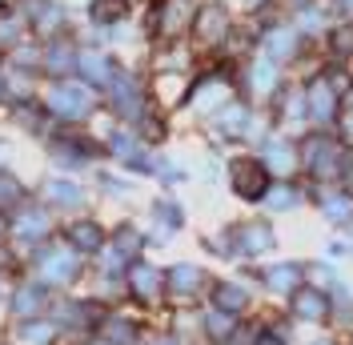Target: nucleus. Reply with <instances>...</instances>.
Segmentation results:
<instances>
[{
	"label": "nucleus",
	"instance_id": "4468645a",
	"mask_svg": "<svg viewBox=\"0 0 353 345\" xmlns=\"http://www.w3.org/2000/svg\"><path fill=\"white\" fill-rule=\"evenodd\" d=\"M48 65H52V68H68V65H72V57H68L65 48H52V52H48Z\"/></svg>",
	"mask_w": 353,
	"mask_h": 345
},
{
	"label": "nucleus",
	"instance_id": "0eeeda50",
	"mask_svg": "<svg viewBox=\"0 0 353 345\" xmlns=\"http://www.w3.org/2000/svg\"><path fill=\"white\" fill-rule=\"evenodd\" d=\"M48 201L52 205H65V209H77V205H85V193L77 189V185H68V181H48Z\"/></svg>",
	"mask_w": 353,
	"mask_h": 345
},
{
	"label": "nucleus",
	"instance_id": "1a4fd4ad",
	"mask_svg": "<svg viewBox=\"0 0 353 345\" xmlns=\"http://www.w3.org/2000/svg\"><path fill=\"white\" fill-rule=\"evenodd\" d=\"M72 245H77V249H101V229H97L92 221L77 225V229H72Z\"/></svg>",
	"mask_w": 353,
	"mask_h": 345
},
{
	"label": "nucleus",
	"instance_id": "f257e3e1",
	"mask_svg": "<svg viewBox=\"0 0 353 345\" xmlns=\"http://www.w3.org/2000/svg\"><path fill=\"white\" fill-rule=\"evenodd\" d=\"M48 105L57 117H85V112H92V92L81 81H65L48 92Z\"/></svg>",
	"mask_w": 353,
	"mask_h": 345
},
{
	"label": "nucleus",
	"instance_id": "dca6fc26",
	"mask_svg": "<svg viewBox=\"0 0 353 345\" xmlns=\"http://www.w3.org/2000/svg\"><path fill=\"white\" fill-rule=\"evenodd\" d=\"M0 233H4V221H0Z\"/></svg>",
	"mask_w": 353,
	"mask_h": 345
},
{
	"label": "nucleus",
	"instance_id": "7ed1b4c3",
	"mask_svg": "<svg viewBox=\"0 0 353 345\" xmlns=\"http://www.w3.org/2000/svg\"><path fill=\"white\" fill-rule=\"evenodd\" d=\"M48 229H52V213H48V209H24L21 221H17V233H21V237H28V241L44 237Z\"/></svg>",
	"mask_w": 353,
	"mask_h": 345
},
{
	"label": "nucleus",
	"instance_id": "39448f33",
	"mask_svg": "<svg viewBox=\"0 0 353 345\" xmlns=\"http://www.w3.org/2000/svg\"><path fill=\"white\" fill-rule=\"evenodd\" d=\"M12 309L21 313V317H37L44 309V289L41 285H21L17 289V302H12Z\"/></svg>",
	"mask_w": 353,
	"mask_h": 345
},
{
	"label": "nucleus",
	"instance_id": "9d476101",
	"mask_svg": "<svg viewBox=\"0 0 353 345\" xmlns=\"http://www.w3.org/2000/svg\"><path fill=\"white\" fill-rule=\"evenodd\" d=\"M81 68H85L92 81H109V61H105L101 52H85V57H81Z\"/></svg>",
	"mask_w": 353,
	"mask_h": 345
},
{
	"label": "nucleus",
	"instance_id": "6e6552de",
	"mask_svg": "<svg viewBox=\"0 0 353 345\" xmlns=\"http://www.w3.org/2000/svg\"><path fill=\"white\" fill-rule=\"evenodd\" d=\"M24 32V12H4L0 17V44H17Z\"/></svg>",
	"mask_w": 353,
	"mask_h": 345
},
{
	"label": "nucleus",
	"instance_id": "423d86ee",
	"mask_svg": "<svg viewBox=\"0 0 353 345\" xmlns=\"http://www.w3.org/2000/svg\"><path fill=\"white\" fill-rule=\"evenodd\" d=\"M233 185H237V193H245V197L261 193V169H257L253 161H241V165H233Z\"/></svg>",
	"mask_w": 353,
	"mask_h": 345
},
{
	"label": "nucleus",
	"instance_id": "2eb2a0df",
	"mask_svg": "<svg viewBox=\"0 0 353 345\" xmlns=\"http://www.w3.org/2000/svg\"><path fill=\"white\" fill-rule=\"evenodd\" d=\"M217 297H221V305H229V309H237V305H241V293H237V289H221Z\"/></svg>",
	"mask_w": 353,
	"mask_h": 345
},
{
	"label": "nucleus",
	"instance_id": "9b49d317",
	"mask_svg": "<svg viewBox=\"0 0 353 345\" xmlns=\"http://www.w3.org/2000/svg\"><path fill=\"white\" fill-rule=\"evenodd\" d=\"M21 201V181L12 172H0V205H17Z\"/></svg>",
	"mask_w": 353,
	"mask_h": 345
},
{
	"label": "nucleus",
	"instance_id": "20e7f679",
	"mask_svg": "<svg viewBox=\"0 0 353 345\" xmlns=\"http://www.w3.org/2000/svg\"><path fill=\"white\" fill-rule=\"evenodd\" d=\"M52 337H57V325L37 322V317L21 322V329H17V342H21V345H48Z\"/></svg>",
	"mask_w": 353,
	"mask_h": 345
},
{
	"label": "nucleus",
	"instance_id": "ddd939ff",
	"mask_svg": "<svg viewBox=\"0 0 353 345\" xmlns=\"http://www.w3.org/2000/svg\"><path fill=\"white\" fill-rule=\"evenodd\" d=\"M121 12H125V0H97L92 4V17L97 21H117Z\"/></svg>",
	"mask_w": 353,
	"mask_h": 345
},
{
	"label": "nucleus",
	"instance_id": "f03ea898",
	"mask_svg": "<svg viewBox=\"0 0 353 345\" xmlns=\"http://www.w3.org/2000/svg\"><path fill=\"white\" fill-rule=\"evenodd\" d=\"M41 273L48 281H72L77 277V257L68 249H48L41 257Z\"/></svg>",
	"mask_w": 353,
	"mask_h": 345
},
{
	"label": "nucleus",
	"instance_id": "f8f14e48",
	"mask_svg": "<svg viewBox=\"0 0 353 345\" xmlns=\"http://www.w3.org/2000/svg\"><path fill=\"white\" fill-rule=\"evenodd\" d=\"M132 285H137L141 297H153L157 293V273L153 269H132Z\"/></svg>",
	"mask_w": 353,
	"mask_h": 345
}]
</instances>
